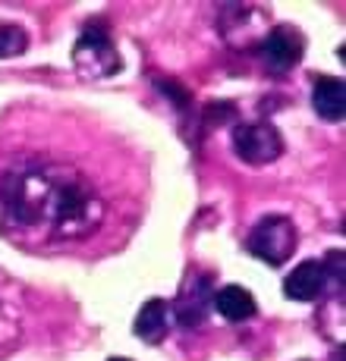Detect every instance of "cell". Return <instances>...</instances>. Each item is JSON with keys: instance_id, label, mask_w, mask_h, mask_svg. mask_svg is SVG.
<instances>
[{"instance_id": "cell-2", "label": "cell", "mask_w": 346, "mask_h": 361, "mask_svg": "<svg viewBox=\"0 0 346 361\" xmlns=\"http://www.w3.org/2000/svg\"><path fill=\"white\" fill-rule=\"evenodd\" d=\"M249 252L268 264H283L296 252V226L287 217H265L249 233Z\"/></svg>"}, {"instance_id": "cell-6", "label": "cell", "mask_w": 346, "mask_h": 361, "mask_svg": "<svg viewBox=\"0 0 346 361\" xmlns=\"http://www.w3.org/2000/svg\"><path fill=\"white\" fill-rule=\"evenodd\" d=\"M324 280H328V276H324V264L306 261V264H299V267H293V274L283 283V293L293 298V302H311V298L321 295Z\"/></svg>"}, {"instance_id": "cell-9", "label": "cell", "mask_w": 346, "mask_h": 361, "mask_svg": "<svg viewBox=\"0 0 346 361\" xmlns=\"http://www.w3.org/2000/svg\"><path fill=\"white\" fill-rule=\"evenodd\" d=\"M214 305H217V311L227 321H249L255 314V298L242 286H224L214 298Z\"/></svg>"}, {"instance_id": "cell-4", "label": "cell", "mask_w": 346, "mask_h": 361, "mask_svg": "<svg viewBox=\"0 0 346 361\" xmlns=\"http://www.w3.org/2000/svg\"><path fill=\"white\" fill-rule=\"evenodd\" d=\"M76 63H79V73H85V75H110L120 69L114 44H110L107 32L101 25H88L82 32L79 44H76Z\"/></svg>"}, {"instance_id": "cell-3", "label": "cell", "mask_w": 346, "mask_h": 361, "mask_svg": "<svg viewBox=\"0 0 346 361\" xmlns=\"http://www.w3.org/2000/svg\"><path fill=\"white\" fill-rule=\"evenodd\" d=\"M233 151L252 166H265L283 154V138L271 123H242L233 129Z\"/></svg>"}, {"instance_id": "cell-7", "label": "cell", "mask_w": 346, "mask_h": 361, "mask_svg": "<svg viewBox=\"0 0 346 361\" xmlns=\"http://www.w3.org/2000/svg\"><path fill=\"white\" fill-rule=\"evenodd\" d=\"M311 101H315V110L324 116V120H330V123L343 120L346 88H343L340 79H318L315 92H311Z\"/></svg>"}, {"instance_id": "cell-10", "label": "cell", "mask_w": 346, "mask_h": 361, "mask_svg": "<svg viewBox=\"0 0 346 361\" xmlns=\"http://www.w3.org/2000/svg\"><path fill=\"white\" fill-rule=\"evenodd\" d=\"M19 333V298L16 289L0 276V345L13 343Z\"/></svg>"}, {"instance_id": "cell-11", "label": "cell", "mask_w": 346, "mask_h": 361, "mask_svg": "<svg viewBox=\"0 0 346 361\" xmlns=\"http://www.w3.org/2000/svg\"><path fill=\"white\" fill-rule=\"evenodd\" d=\"M29 47V38L19 25H10V23H0V60L6 57H19V54Z\"/></svg>"}, {"instance_id": "cell-8", "label": "cell", "mask_w": 346, "mask_h": 361, "mask_svg": "<svg viewBox=\"0 0 346 361\" xmlns=\"http://www.w3.org/2000/svg\"><path fill=\"white\" fill-rule=\"evenodd\" d=\"M136 333L145 343H157V339L167 333V302H161V298L145 302L136 317Z\"/></svg>"}, {"instance_id": "cell-12", "label": "cell", "mask_w": 346, "mask_h": 361, "mask_svg": "<svg viewBox=\"0 0 346 361\" xmlns=\"http://www.w3.org/2000/svg\"><path fill=\"white\" fill-rule=\"evenodd\" d=\"M107 361H129V358H107Z\"/></svg>"}, {"instance_id": "cell-5", "label": "cell", "mask_w": 346, "mask_h": 361, "mask_svg": "<svg viewBox=\"0 0 346 361\" xmlns=\"http://www.w3.org/2000/svg\"><path fill=\"white\" fill-rule=\"evenodd\" d=\"M302 35L290 25H277L261 44V57L271 73H290L302 60Z\"/></svg>"}, {"instance_id": "cell-1", "label": "cell", "mask_w": 346, "mask_h": 361, "mask_svg": "<svg viewBox=\"0 0 346 361\" xmlns=\"http://www.w3.org/2000/svg\"><path fill=\"white\" fill-rule=\"evenodd\" d=\"M0 217L41 245L88 239L107 217L101 185L79 164L25 154L4 166Z\"/></svg>"}]
</instances>
